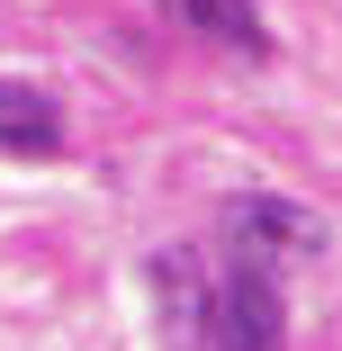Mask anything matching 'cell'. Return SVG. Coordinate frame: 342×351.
<instances>
[{
	"instance_id": "obj_1",
	"label": "cell",
	"mask_w": 342,
	"mask_h": 351,
	"mask_svg": "<svg viewBox=\"0 0 342 351\" xmlns=\"http://www.w3.org/2000/svg\"><path fill=\"white\" fill-rule=\"evenodd\" d=\"M208 351H289V315H280V270L234 261L217 279L208 306Z\"/></svg>"
},
{
	"instance_id": "obj_2",
	"label": "cell",
	"mask_w": 342,
	"mask_h": 351,
	"mask_svg": "<svg viewBox=\"0 0 342 351\" xmlns=\"http://www.w3.org/2000/svg\"><path fill=\"white\" fill-rule=\"evenodd\" d=\"M225 234L261 270H280L297 252H324V217H306V207H289V198H225Z\"/></svg>"
},
{
	"instance_id": "obj_3",
	"label": "cell",
	"mask_w": 342,
	"mask_h": 351,
	"mask_svg": "<svg viewBox=\"0 0 342 351\" xmlns=\"http://www.w3.org/2000/svg\"><path fill=\"white\" fill-rule=\"evenodd\" d=\"M154 298H162L171 351H208V306H217V289H208V270H198L189 252H154Z\"/></svg>"
},
{
	"instance_id": "obj_4",
	"label": "cell",
	"mask_w": 342,
	"mask_h": 351,
	"mask_svg": "<svg viewBox=\"0 0 342 351\" xmlns=\"http://www.w3.org/2000/svg\"><path fill=\"white\" fill-rule=\"evenodd\" d=\"M0 154H19V162L63 154V108L36 82H0Z\"/></svg>"
},
{
	"instance_id": "obj_5",
	"label": "cell",
	"mask_w": 342,
	"mask_h": 351,
	"mask_svg": "<svg viewBox=\"0 0 342 351\" xmlns=\"http://www.w3.org/2000/svg\"><path fill=\"white\" fill-rule=\"evenodd\" d=\"M162 19H180L189 36H208V45H225V54H270V27H261V10L252 0H154Z\"/></svg>"
}]
</instances>
